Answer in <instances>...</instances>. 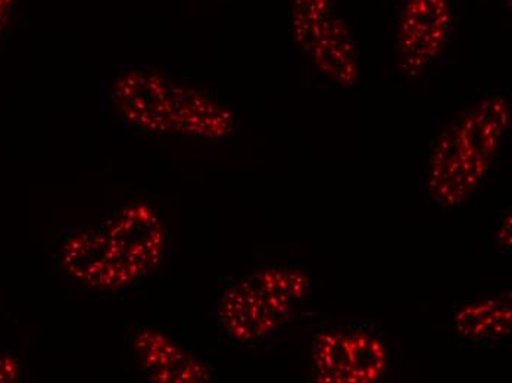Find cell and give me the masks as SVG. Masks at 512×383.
I'll return each mask as SVG.
<instances>
[{"label":"cell","instance_id":"cell-13","mask_svg":"<svg viewBox=\"0 0 512 383\" xmlns=\"http://www.w3.org/2000/svg\"><path fill=\"white\" fill-rule=\"evenodd\" d=\"M17 367V361L15 360H9V358L0 360V382L14 378Z\"/></svg>","mask_w":512,"mask_h":383},{"label":"cell","instance_id":"cell-12","mask_svg":"<svg viewBox=\"0 0 512 383\" xmlns=\"http://www.w3.org/2000/svg\"><path fill=\"white\" fill-rule=\"evenodd\" d=\"M249 277L290 317L307 298L311 288V279L301 270L268 269Z\"/></svg>","mask_w":512,"mask_h":383},{"label":"cell","instance_id":"cell-15","mask_svg":"<svg viewBox=\"0 0 512 383\" xmlns=\"http://www.w3.org/2000/svg\"><path fill=\"white\" fill-rule=\"evenodd\" d=\"M14 0H0V27L5 26L6 18H8L9 9Z\"/></svg>","mask_w":512,"mask_h":383},{"label":"cell","instance_id":"cell-9","mask_svg":"<svg viewBox=\"0 0 512 383\" xmlns=\"http://www.w3.org/2000/svg\"><path fill=\"white\" fill-rule=\"evenodd\" d=\"M128 348L155 382H206L211 379L206 364L181 350L176 342L154 329H140L131 336Z\"/></svg>","mask_w":512,"mask_h":383},{"label":"cell","instance_id":"cell-3","mask_svg":"<svg viewBox=\"0 0 512 383\" xmlns=\"http://www.w3.org/2000/svg\"><path fill=\"white\" fill-rule=\"evenodd\" d=\"M293 36L321 73L352 86L358 80L357 48L333 0H296Z\"/></svg>","mask_w":512,"mask_h":383},{"label":"cell","instance_id":"cell-7","mask_svg":"<svg viewBox=\"0 0 512 383\" xmlns=\"http://www.w3.org/2000/svg\"><path fill=\"white\" fill-rule=\"evenodd\" d=\"M170 86L159 71L134 68L118 79L114 99L123 117L139 132H173Z\"/></svg>","mask_w":512,"mask_h":383},{"label":"cell","instance_id":"cell-8","mask_svg":"<svg viewBox=\"0 0 512 383\" xmlns=\"http://www.w3.org/2000/svg\"><path fill=\"white\" fill-rule=\"evenodd\" d=\"M105 227L127 260L145 276L164 260L167 239L154 208L130 205L106 221Z\"/></svg>","mask_w":512,"mask_h":383},{"label":"cell","instance_id":"cell-11","mask_svg":"<svg viewBox=\"0 0 512 383\" xmlns=\"http://www.w3.org/2000/svg\"><path fill=\"white\" fill-rule=\"evenodd\" d=\"M512 325L511 295L465 305L458 311L455 326L465 338L495 342L510 335Z\"/></svg>","mask_w":512,"mask_h":383},{"label":"cell","instance_id":"cell-1","mask_svg":"<svg viewBox=\"0 0 512 383\" xmlns=\"http://www.w3.org/2000/svg\"><path fill=\"white\" fill-rule=\"evenodd\" d=\"M508 118L504 98L492 96L443 130L430 163L429 188L437 204L460 205L482 183L498 154Z\"/></svg>","mask_w":512,"mask_h":383},{"label":"cell","instance_id":"cell-5","mask_svg":"<svg viewBox=\"0 0 512 383\" xmlns=\"http://www.w3.org/2000/svg\"><path fill=\"white\" fill-rule=\"evenodd\" d=\"M448 0H405L398 31L399 65L410 76L429 67L451 34Z\"/></svg>","mask_w":512,"mask_h":383},{"label":"cell","instance_id":"cell-6","mask_svg":"<svg viewBox=\"0 0 512 383\" xmlns=\"http://www.w3.org/2000/svg\"><path fill=\"white\" fill-rule=\"evenodd\" d=\"M218 317L230 339L249 345L261 342L290 320L249 276L224 289Z\"/></svg>","mask_w":512,"mask_h":383},{"label":"cell","instance_id":"cell-2","mask_svg":"<svg viewBox=\"0 0 512 383\" xmlns=\"http://www.w3.org/2000/svg\"><path fill=\"white\" fill-rule=\"evenodd\" d=\"M53 264L77 282L108 294L128 291L145 277L112 241L105 224L65 233Z\"/></svg>","mask_w":512,"mask_h":383},{"label":"cell","instance_id":"cell-14","mask_svg":"<svg viewBox=\"0 0 512 383\" xmlns=\"http://www.w3.org/2000/svg\"><path fill=\"white\" fill-rule=\"evenodd\" d=\"M498 242L501 245L502 249H508L510 251L511 248V217H508V221H505L502 229L499 230L498 233Z\"/></svg>","mask_w":512,"mask_h":383},{"label":"cell","instance_id":"cell-10","mask_svg":"<svg viewBox=\"0 0 512 383\" xmlns=\"http://www.w3.org/2000/svg\"><path fill=\"white\" fill-rule=\"evenodd\" d=\"M170 112L174 133L223 139L233 132V115L195 87L171 83Z\"/></svg>","mask_w":512,"mask_h":383},{"label":"cell","instance_id":"cell-4","mask_svg":"<svg viewBox=\"0 0 512 383\" xmlns=\"http://www.w3.org/2000/svg\"><path fill=\"white\" fill-rule=\"evenodd\" d=\"M387 366L382 339L361 330L320 336L312 358V376L318 382L373 383Z\"/></svg>","mask_w":512,"mask_h":383}]
</instances>
